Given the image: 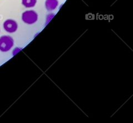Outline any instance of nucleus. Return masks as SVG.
Wrapping results in <instances>:
<instances>
[{
	"mask_svg": "<svg viewBox=\"0 0 133 123\" xmlns=\"http://www.w3.org/2000/svg\"><path fill=\"white\" fill-rule=\"evenodd\" d=\"M13 38L9 36H3L0 37V51L6 52L10 51L14 46Z\"/></svg>",
	"mask_w": 133,
	"mask_h": 123,
	"instance_id": "nucleus-1",
	"label": "nucleus"
},
{
	"mask_svg": "<svg viewBox=\"0 0 133 123\" xmlns=\"http://www.w3.org/2000/svg\"><path fill=\"white\" fill-rule=\"evenodd\" d=\"M23 21L28 24H32L36 23L38 20V15L33 10L27 11L23 13L22 16Z\"/></svg>",
	"mask_w": 133,
	"mask_h": 123,
	"instance_id": "nucleus-2",
	"label": "nucleus"
},
{
	"mask_svg": "<svg viewBox=\"0 0 133 123\" xmlns=\"http://www.w3.org/2000/svg\"><path fill=\"white\" fill-rule=\"evenodd\" d=\"M3 28L8 33H14L18 28V24L13 19H7L3 23Z\"/></svg>",
	"mask_w": 133,
	"mask_h": 123,
	"instance_id": "nucleus-3",
	"label": "nucleus"
},
{
	"mask_svg": "<svg viewBox=\"0 0 133 123\" xmlns=\"http://www.w3.org/2000/svg\"><path fill=\"white\" fill-rule=\"evenodd\" d=\"M58 5V0H46L45 2V8L48 11H53L55 10Z\"/></svg>",
	"mask_w": 133,
	"mask_h": 123,
	"instance_id": "nucleus-4",
	"label": "nucleus"
},
{
	"mask_svg": "<svg viewBox=\"0 0 133 123\" xmlns=\"http://www.w3.org/2000/svg\"><path fill=\"white\" fill-rule=\"evenodd\" d=\"M22 5L26 8L34 7L37 3V0H22Z\"/></svg>",
	"mask_w": 133,
	"mask_h": 123,
	"instance_id": "nucleus-5",
	"label": "nucleus"
}]
</instances>
